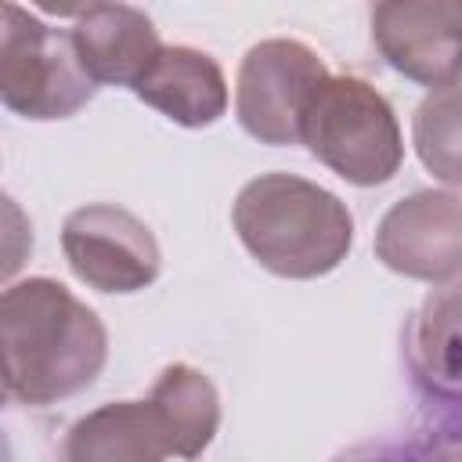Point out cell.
<instances>
[{
    "instance_id": "11",
    "label": "cell",
    "mask_w": 462,
    "mask_h": 462,
    "mask_svg": "<svg viewBox=\"0 0 462 462\" xmlns=\"http://www.w3.org/2000/svg\"><path fill=\"white\" fill-rule=\"evenodd\" d=\"M134 94L180 126H209L227 108V83L220 65L191 47H162Z\"/></svg>"
},
{
    "instance_id": "7",
    "label": "cell",
    "mask_w": 462,
    "mask_h": 462,
    "mask_svg": "<svg viewBox=\"0 0 462 462\" xmlns=\"http://www.w3.org/2000/svg\"><path fill=\"white\" fill-rule=\"evenodd\" d=\"M379 260L408 278L448 282L462 271V199L448 191H415L379 224Z\"/></svg>"
},
{
    "instance_id": "10",
    "label": "cell",
    "mask_w": 462,
    "mask_h": 462,
    "mask_svg": "<svg viewBox=\"0 0 462 462\" xmlns=\"http://www.w3.org/2000/svg\"><path fill=\"white\" fill-rule=\"evenodd\" d=\"M404 354L415 383L437 401L462 408V282L433 289L408 321Z\"/></svg>"
},
{
    "instance_id": "6",
    "label": "cell",
    "mask_w": 462,
    "mask_h": 462,
    "mask_svg": "<svg viewBox=\"0 0 462 462\" xmlns=\"http://www.w3.org/2000/svg\"><path fill=\"white\" fill-rule=\"evenodd\" d=\"M72 274L101 292H137L159 274V245L134 213L97 202L76 209L61 227Z\"/></svg>"
},
{
    "instance_id": "4",
    "label": "cell",
    "mask_w": 462,
    "mask_h": 462,
    "mask_svg": "<svg viewBox=\"0 0 462 462\" xmlns=\"http://www.w3.org/2000/svg\"><path fill=\"white\" fill-rule=\"evenodd\" d=\"M0 94L25 119H65L83 108L97 83L79 65L69 29H54L18 4H4Z\"/></svg>"
},
{
    "instance_id": "5",
    "label": "cell",
    "mask_w": 462,
    "mask_h": 462,
    "mask_svg": "<svg viewBox=\"0 0 462 462\" xmlns=\"http://www.w3.org/2000/svg\"><path fill=\"white\" fill-rule=\"evenodd\" d=\"M325 79L328 72L310 47L296 40H263L238 69V123L263 144H300L303 116Z\"/></svg>"
},
{
    "instance_id": "8",
    "label": "cell",
    "mask_w": 462,
    "mask_h": 462,
    "mask_svg": "<svg viewBox=\"0 0 462 462\" xmlns=\"http://www.w3.org/2000/svg\"><path fill=\"white\" fill-rule=\"evenodd\" d=\"M372 40L383 58L422 87H451L462 76V4H379Z\"/></svg>"
},
{
    "instance_id": "15",
    "label": "cell",
    "mask_w": 462,
    "mask_h": 462,
    "mask_svg": "<svg viewBox=\"0 0 462 462\" xmlns=\"http://www.w3.org/2000/svg\"><path fill=\"white\" fill-rule=\"evenodd\" d=\"M411 462H462V415L444 419L433 430L419 437V444L408 451Z\"/></svg>"
},
{
    "instance_id": "13",
    "label": "cell",
    "mask_w": 462,
    "mask_h": 462,
    "mask_svg": "<svg viewBox=\"0 0 462 462\" xmlns=\"http://www.w3.org/2000/svg\"><path fill=\"white\" fill-rule=\"evenodd\" d=\"M148 401L155 404L177 458H195L213 440L220 408H217V390L202 372L188 365H170L155 379Z\"/></svg>"
},
{
    "instance_id": "3",
    "label": "cell",
    "mask_w": 462,
    "mask_h": 462,
    "mask_svg": "<svg viewBox=\"0 0 462 462\" xmlns=\"http://www.w3.org/2000/svg\"><path fill=\"white\" fill-rule=\"evenodd\" d=\"M300 144L357 188L383 184L404 159L401 130L386 97L354 76H328L314 94Z\"/></svg>"
},
{
    "instance_id": "16",
    "label": "cell",
    "mask_w": 462,
    "mask_h": 462,
    "mask_svg": "<svg viewBox=\"0 0 462 462\" xmlns=\"http://www.w3.org/2000/svg\"><path fill=\"white\" fill-rule=\"evenodd\" d=\"M339 462H411L408 451L393 455V451H372V455H350V458H339Z\"/></svg>"
},
{
    "instance_id": "2",
    "label": "cell",
    "mask_w": 462,
    "mask_h": 462,
    "mask_svg": "<svg viewBox=\"0 0 462 462\" xmlns=\"http://www.w3.org/2000/svg\"><path fill=\"white\" fill-rule=\"evenodd\" d=\"M242 245L282 278H318L343 263L354 242L346 206L292 173H263L249 180L231 209Z\"/></svg>"
},
{
    "instance_id": "14",
    "label": "cell",
    "mask_w": 462,
    "mask_h": 462,
    "mask_svg": "<svg viewBox=\"0 0 462 462\" xmlns=\"http://www.w3.org/2000/svg\"><path fill=\"white\" fill-rule=\"evenodd\" d=\"M411 141L433 177L462 184V83L433 90L415 108Z\"/></svg>"
},
{
    "instance_id": "1",
    "label": "cell",
    "mask_w": 462,
    "mask_h": 462,
    "mask_svg": "<svg viewBox=\"0 0 462 462\" xmlns=\"http://www.w3.org/2000/svg\"><path fill=\"white\" fill-rule=\"evenodd\" d=\"M4 386L14 401L54 404L90 386L105 365V328L65 285L29 278L0 300Z\"/></svg>"
},
{
    "instance_id": "12",
    "label": "cell",
    "mask_w": 462,
    "mask_h": 462,
    "mask_svg": "<svg viewBox=\"0 0 462 462\" xmlns=\"http://www.w3.org/2000/svg\"><path fill=\"white\" fill-rule=\"evenodd\" d=\"M170 433L152 401H119L83 415L61 448V462H162Z\"/></svg>"
},
{
    "instance_id": "9",
    "label": "cell",
    "mask_w": 462,
    "mask_h": 462,
    "mask_svg": "<svg viewBox=\"0 0 462 462\" xmlns=\"http://www.w3.org/2000/svg\"><path fill=\"white\" fill-rule=\"evenodd\" d=\"M69 32L94 83H123L130 90L162 51L152 18L126 4H83Z\"/></svg>"
}]
</instances>
